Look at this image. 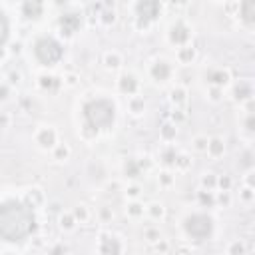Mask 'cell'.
Segmentation results:
<instances>
[{
    "mask_svg": "<svg viewBox=\"0 0 255 255\" xmlns=\"http://www.w3.org/2000/svg\"><path fill=\"white\" fill-rule=\"evenodd\" d=\"M36 219L30 205L10 199L0 205V239L18 243L34 231Z\"/></svg>",
    "mask_w": 255,
    "mask_h": 255,
    "instance_id": "6da1fadb",
    "label": "cell"
},
{
    "mask_svg": "<svg viewBox=\"0 0 255 255\" xmlns=\"http://www.w3.org/2000/svg\"><path fill=\"white\" fill-rule=\"evenodd\" d=\"M84 118L90 128L94 129H104L114 124L116 118V108L110 100H92L84 106Z\"/></svg>",
    "mask_w": 255,
    "mask_h": 255,
    "instance_id": "7a4b0ae2",
    "label": "cell"
},
{
    "mask_svg": "<svg viewBox=\"0 0 255 255\" xmlns=\"http://www.w3.org/2000/svg\"><path fill=\"white\" fill-rule=\"evenodd\" d=\"M64 50L62 46L54 40V38H40L34 46V56L38 58V62H42L44 66H50V64H56L60 58H62Z\"/></svg>",
    "mask_w": 255,
    "mask_h": 255,
    "instance_id": "3957f363",
    "label": "cell"
},
{
    "mask_svg": "<svg viewBox=\"0 0 255 255\" xmlns=\"http://www.w3.org/2000/svg\"><path fill=\"white\" fill-rule=\"evenodd\" d=\"M185 229H187V233H189L193 239L201 241V239H205V237L211 235L213 223H211V219H209L207 215H191V217L187 219V223H185Z\"/></svg>",
    "mask_w": 255,
    "mask_h": 255,
    "instance_id": "277c9868",
    "label": "cell"
},
{
    "mask_svg": "<svg viewBox=\"0 0 255 255\" xmlns=\"http://www.w3.org/2000/svg\"><path fill=\"white\" fill-rule=\"evenodd\" d=\"M8 34H10V24H8V18H6V14L0 10V48L6 44V40H8Z\"/></svg>",
    "mask_w": 255,
    "mask_h": 255,
    "instance_id": "5b68a950",
    "label": "cell"
}]
</instances>
